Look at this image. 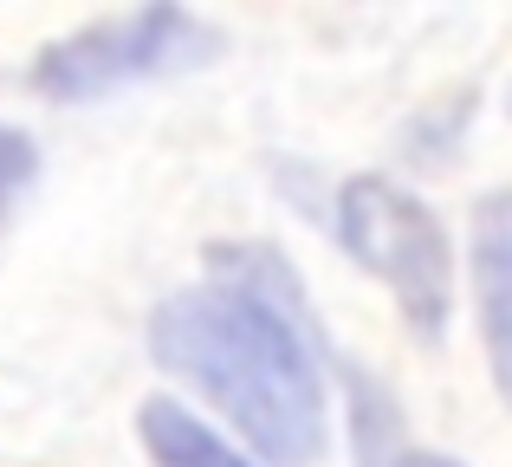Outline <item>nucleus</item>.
Listing matches in <instances>:
<instances>
[{
    "instance_id": "obj_1",
    "label": "nucleus",
    "mask_w": 512,
    "mask_h": 467,
    "mask_svg": "<svg viewBox=\"0 0 512 467\" xmlns=\"http://www.w3.org/2000/svg\"><path fill=\"white\" fill-rule=\"evenodd\" d=\"M150 357L234 429L227 442L253 461H325V370L305 325V292L273 247H214L208 279L169 292L150 312Z\"/></svg>"
},
{
    "instance_id": "obj_2",
    "label": "nucleus",
    "mask_w": 512,
    "mask_h": 467,
    "mask_svg": "<svg viewBox=\"0 0 512 467\" xmlns=\"http://www.w3.org/2000/svg\"><path fill=\"white\" fill-rule=\"evenodd\" d=\"M338 240L363 273L383 279L415 338L435 344L454 312V240L441 215L389 176H350L338 189Z\"/></svg>"
},
{
    "instance_id": "obj_3",
    "label": "nucleus",
    "mask_w": 512,
    "mask_h": 467,
    "mask_svg": "<svg viewBox=\"0 0 512 467\" xmlns=\"http://www.w3.org/2000/svg\"><path fill=\"white\" fill-rule=\"evenodd\" d=\"M214 46H221V33L208 20H195L175 0H156V7L111 13V20H91L78 33L52 39V46H39L26 85L52 104H85V98H111L124 85H143V78L208 65Z\"/></svg>"
},
{
    "instance_id": "obj_4",
    "label": "nucleus",
    "mask_w": 512,
    "mask_h": 467,
    "mask_svg": "<svg viewBox=\"0 0 512 467\" xmlns=\"http://www.w3.org/2000/svg\"><path fill=\"white\" fill-rule=\"evenodd\" d=\"M467 279H474V318L493 364V390L512 409V189H493L474 202L467 228Z\"/></svg>"
},
{
    "instance_id": "obj_5",
    "label": "nucleus",
    "mask_w": 512,
    "mask_h": 467,
    "mask_svg": "<svg viewBox=\"0 0 512 467\" xmlns=\"http://www.w3.org/2000/svg\"><path fill=\"white\" fill-rule=\"evenodd\" d=\"M137 442L150 448L156 467H253L247 448H234L214 422H201L175 396H150L137 409Z\"/></svg>"
},
{
    "instance_id": "obj_6",
    "label": "nucleus",
    "mask_w": 512,
    "mask_h": 467,
    "mask_svg": "<svg viewBox=\"0 0 512 467\" xmlns=\"http://www.w3.org/2000/svg\"><path fill=\"white\" fill-rule=\"evenodd\" d=\"M33 176H39V150H33V137H26V130H13V124H0V208H7Z\"/></svg>"
},
{
    "instance_id": "obj_7",
    "label": "nucleus",
    "mask_w": 512,
    "mask_h": 467,
    "mask_svg": "<svg viewBox=\"0 0 512 467\" xmlns=\"http://www.w3.org/2000/svg\"><path fill=\"white\" fill-rule=\"evenodd\" d=\"M389 467H461V461H454V455H435V448H402Z\"/></svg>"
}]
</instances>
